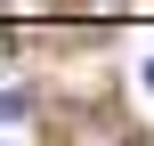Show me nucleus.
Returning <instances> with one entry per match:
<instances>
[{
  "instance_id": "nucleus-1",
  "label": "nucleus",
  "mask_w": 154,
  "mask_h": 146,
  "mask_svg": "<svg viewBox=\"0 0 154 146\" xmlns=\"http://www.w3.org/2000/svg\"><path fill=\"white\" fill-rule=\"evenodd\" d=\"M0 122H32V89L24 81H0Z\"/></svg>"
},
{
  "instance_id": "nucleus-2",
  "label": "nucleus",
  "mask_w": 154,
  "mask_h": 146,
  "mask_svg": "<svg viewBox=\"0 0 154 146\" xmlns=\"http://www.w3.org/2000/svg\"><path fill=\"white\" fill-rule=\"evenodd\" d=\"M146 89H154V57H146Z\"/></svg>"
}]
</instances>
